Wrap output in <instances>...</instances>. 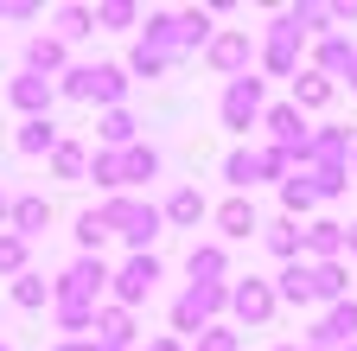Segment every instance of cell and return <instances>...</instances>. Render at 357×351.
Here are the masks:
<instances>
[{
    "label": "cell",
    "instance_id": "obj_1",
    "mask_svg": "<svg viewBox=\"0 0 357 351\" xmlns=\"http://www.w3.org/2000/svg\"><path fill=\"white\" fill-rule=\"evenodd\" d=\"M102 224H109V230H121V237L134 243V255H147V243L160 237V211H153V204H128V198H121V204H109V211H102Z\"/></svg>",
    "mask_w": 357,
    "mask_h": 351
},
{
    "label": "cell",
    "instance_id": "obj_2",
    "mask_svg": "<svg viewBox=\"0 0 357 351\" xmlns=\"http://www.w3.org/2000/svg\"><path fill=\"white\" fill-rule=\"evenodd\" d=\"M223 300H230V287H198V281H192V294L172 306V326H178V332H204Z\"/></svg>",
    "mask_w": 357,
    "mask_h": 351
},
{
    "label": "cell",
    "instance_id": "obj_3",
    "mask_svg": "<svg viewBox=\"0 0 357 351\" xmlns=\"http://www.w3.org/2000/svg\"><path fill=\"white\" fill-rule=\"evenodd\" d=\"M64 90H70V96H102V103H115V96L128 90V77H121L115 64H83V70L64 77Z\"/></svg>",
    "mask_w": 357,
    "mask_h": 351
},
{
    "label": "cell",
    "instance_id": "obj_4",
    "mask_svg": "<svg viewBox=\"0 0 357 351\" xmlns=\"http://www.w3.org/2000/svg\"><path fill=\"white\" fill-rule=\"evenodd\" d=\"M332 345H357V300H338L332 313L312 332V351H332Z\"/></svg>",
    "mask_w": 357,
    "mask_h": 351
},
{
    "label": "cell",
    "instance_id": "obj_5",
    "mask_svg": "<svg viewBox=\"0 0 357 351\" xmlns=\"http://www.w3.org/2000/svg\"><path fill=\"white\" fill-rule=\"evenodd\" d=\"M255 109H261V77H236V83H230V96H223V121L243 135V128L255 121Z\"/></svg>",
    "mask_w": 357,
    "mask_h": 351
},
{
    "label": "cell",
    "instance_id": "obj_6",
    "mask_svg": "<svg viewBox=\"0 0 357 351\" xmlns=\"http://www.w3.org/2000/svg\"><path fill=\"white\" fill-rule=\"evenodd\" d=\"M153 281H160V262H153V255H134L128 269L115 275V294L134 306V300H147V294H153Z\"/></svg>",
    "mask_w": 357,
    "mask_h": 351
},
{
    "label": "cell",
    "instance_id": "obj_7",
    "mask_svg": "<svg viewBox=\"0 0 357 351\" xmlns=\"http://www.w3.org/2000/svg\"><path fill=\"white\" fill-rule=\"evenodd\" d=\"M230 306H236L249 326H261L268 313H275V287H268V281H236L230 287Z\"/></svg>",
    "mask_w": 357,
    "mask_h": 351
},
{
    "label": "cell",
    "instance_id": "obj_8",
    "mask_svg": "<svg viewBox=\"0 0 357 351\" xmlns=\"http://www.w3.org/2000/svg\"><path fill=\"white\" fill-rule=\"evenodd\" d=\"M7 211H13V237H20V243L52 224V204H45V198H20V204H7Z\"/></svg>",
    "mask_w": 357,
    "mask_h": 351
},
{
    "label": "cell",
    "instance_id": "obj_9",
    "mask_svg": "<svg viewBox=\"0 0 357 351\" xmlns=\"http://www.w3.org/2000/svg\"><path fill=\"white\" fill-rule=\"evenodd\" d=\"M300 249H312L319 262H332V255L344 249V224H326V217H319L312 230H300Z\"/></svg>",
    "mask_w": 357,
    "mask_h": 351
},
{
    "label": "cell",
    "instance_id": "obj_10",
    "mask_svg": "<svg viewBox=\"0 0 357 351\" xmlns=\"http://www.w3.org/2000/svg\"><path fill=\"white\" fill-rule=\"evenodd\" d=\"M326 103H332V77H319V70L294 77V109H326Z\"/></svg>",
    "mask_w": 357,
    "mask_h": 351
},
{
    "label": "cell",
    "instance_id": "obj_11",
    "mask_svg": "<svg viewBox=\"0 0 357 351\" xmlns=\"http://www.w3.org/2000/svg\"><path fill=\"white\" fill-rule=\"evenodd\" d=\"M13 103H20V109H32V121H38V109H52V83L26 70V77L13 83Z\"/></svg>",
    "mask_w": 357,
    "mask_h": 351
},
{
    "label": "cell",
    "instance_id": "obj_12",
    "mask_svg": "<svg viewBox=\"0 0 357 351\" xmlns=\"http://www.w3.org/2000/svg\"><path fill=\"white\" fill-rule=\"evenodd\" d=\"M275 300H312V269H306V262H287V269H281Z\"/></svg>",
    "mask_w": 357,
    "mask_h": 351
},
{
    "label": "cell",
    "instance_id": "obj_13",
    "mask_svg": "<svg viewBox=\"0 0 357 351\" xmlns=\"http://www.w3.org/2000/svg\"><path fill=\"white\" fill-rule=\"evenodd\" d=\"M160 172V154L153 147H128V160H121V186H141V179H153Z\"/></svg>",
    "mask_w": 357,
    "mask_h": 351
},
{
    "label": "cell",
    "instance_id": "obj_14",
    "mask_svg": "<svg viewBox=\"0 0 357 351\" xmlns=\"http://www.w3.org/2000/svg\"><path fill=\"white\" fill-rule=\"evenodd\" d=\"M217 224H223V237H230V243H243V237L255 230V211H249L243 198H230V204L217 211Z\"/></svg>",
    "mask_w": 357,
    "mask_h": 351
},
{
    "label": "cell",
    "instance_id": "obj_15",
    "mask_svg": "<svg viewBox=\"0 0 357 351\" xmlns=\"http://www.w3.org/2000/svg\"><path fill=\"white\" fill-rule=\"evenodd\" d=\"M312 300H344V269L338 262H319V269H312Z\"/></svg>",
    "mask_w": 357,
    "mask_h": 351
},
{
    "label": "cell",
    "instance_id": "obj_16",
    "mask_svg": "<svg viewBox=\"0 0 357 351\" xmlns=\"http://www.w3.org/2000/svg\"><path fill=\"white\" fill-rule=\"evenodd\" d=\"M185 269H192V281H198V287H217V275H223V249H192Z\"/></svg>",
    "mask_w": 357,
    "mask_h": 351
},
{
    "label": "cell",
    "instance_id": "obj_17",
    "mask_svg": "<svg viewBox=\"0 0 357 351\" xmlns=\"http://www.w3.org/2000/svg\"><path fill=\"white\" fill-rule=\"evenodd\" d=\"M243 58H249V38H243V32H230V38H217V45H211V64H217V70H236Z\"/></svg>",
    "mask_w": 357,
    "mask_h": 351
},
{
    "label": "cell",
    "instance_id": "obj_18",
    "mask_svg": "<svg viewBox=\"0 0 357 351\" xmlns=\"http://www.w3.org/2000/svg\"><path fill=\"white\" fill-rule=\"evenodd\" d=\"M45 147H58V128L38 115V121H26V128H20V154H45Z\"/></svg>",
    "mask_w": 357,
    "mask_h": 351
},
{
    "label": "cell",
    "instance_id": "obj_19",
    "mask_svg": "<svg viewBox=\"0 0 357 351\" xmlns=\"http://www.w3.org/2000/svg\"><path fill=\"white\" fill-rule=\"evenodd\" d=\"M319 70H357V45H344V38H326V45H319Z\"/></svg>",
    "mask_w": 357,
    "mask_h": 351
},
{
    "label": "cell",
    "instance_id": "obj_20",
    "mask_svg": "<svg viewBox=\"0 0 357 351\" xmlns=\"http://www.w3.org/2000/svg\"><path fill=\"white\" fill-rule=\"evenodd\" d=\"M26 64H32V77H38V70H58V64H64V45H58V38H32Z\"/></svg>",
    "mask_w": 357,
    "mask_h": 351
},
{
    "label": "cell",
    "instance_id": "obj_21",
    "mask_svg": "<svg viewBox=\"0 0 357 351\" xmlns=\"http://www.w3.org/2000/svg\"><path fill=\"white\" fill-rule=\"evenodd\" d=\"M268 249H275V255H287V262H300V230H294V217H281V224L268 230Z\"/></svg>",
    "mask_w": 357,
    "mask_h": 351
},
{
    "label": "cell",
    "instance_id": "obj_22",
    "mask_svg": "<svg viewBox=\"0 0 357 351\" xmlns=\"http://www.w3.org/2000/svg\"><path fill=\"white\" fill-rule=\"evenodd\" d=\"M223 179H230L236 192L255 186V179H261V172H255V154H230V160H223Z\"/></svg>",
    "mask_w": 357,
    "mask_h": 351
},
{
    "label": "cell",
    "instance_id": "obj_23",
    "mask_svg": "<svg viewBox=\"0 0 357 351\" xmlns=\"http://www.w3.org/2000/svg\"><path fill=\"white\" fill-rule=\"evenodd\" d=\"M166 217H172V224H198V217H204V198H198V192H172Z\"/></svg>",
    "mask_w": 357,
    "mask_h": 351
},
{
    "label": "cell",
    "instance_id": "obj_24",
    "mask_svg": "<svg viewBox=\"0 0 357 351\" xmlns=\"http://www.w3.org/2000/svg\"><path fill=\"white\" fill-rule=\"evenodd\" d=\"M52 166H58V179H83V147H52Z\"/></svg>",
    "mask_w": 357,
    "mask_h": 351
},
{
    "label": "cell",
    "instance_id": "obj_25",
    "mask_svg": "<svg viewBox=\"0 0 357 351\" xmlns=\"http://www.w3.org/2000/svg\"><path fill=\"white\" fill-rule=\"evenodd\" d=\"M45 294H52V287H45V275H20V281H13V300H20V306H45Z\"/></svg>",
    "mask_w": 357,
    "mask_h": 351
},
{
    "label": "cell",
    "instance_id": "obj_26",
    "mask_svg": "<svg viewBox=\"0 0 357 351\" xmlns=\"http://www.w3.org/2000/svg\"><path fill=\"white\" fill-rule=\"evenodd\" d=\"M102 237H109V224H102V211H83V217H77V243H89V249H96Z\"/></svg>",
    "mask_w": 357,
    "mask_h": 351
},
{
    "label": "cell",
    "instance_id": "obj_27",
    "mask_svg": "<svg viewBox=\"0 0 357 351\" xmlns=\"http://www.w3.org/2000/svg\"><path fill=\"white\" fill-rule=\"evenodd\" d=\"M102 141H109V147H121V141H134V115H121V109H115V115L102 121Z\"/></svg>",
    "mask_w": 357,
    "mask_h": 351
},
{
    "label": "cell",
    "instance_id": "obj_28",
    "mask_svg": "<svg viewBox=\"0 0 357 351\" xmlns=\"http://www.w3.org/2000/svg\"><path fill=\"white\" fill-rule=\"evenodd\" d=\"M281 204H287L294 217H300V211H312V192H306V179H287V186H281Z\"/></svg>",
    "mask_w": 357,
    "mask_h": 351
},
{
    "label": "cell",
    "instance_id": "obj_29",
    "mask_svg": "<svg viewBox=\"0 0 357 351\" xmlns=\"http://www.w3.org/2000/svg\"><path fill=\"white\" fill-rule=\"evenodd\" d=\"M83 32H96V13H89V7H70L64 13V38H83Z\"/></svg>",
    "mask_w": 357,
    "mask_h": 351
},
{
    "label": "cell",
    "instance_id": "obj_30",
    "mask_svg": "<svg viewBox=\"0 0 357 351\" xmlns=\"http://www.w3.org/2000/svg\"><path fill=\"white\" fill-rule=\"evenodd\" d=\"M20 262H26V243L20 237H0V269H20Z\"/></svg>",
    "mask_w": 357,
    "mask_h": 351
},
{
    "label": "cell",
    "instance_id": "obj_31",
    "mask_svg": "<svg viewBox=\"0 0 357 351\" xmlns=\"http://www.w3.org/2000/svg\"><path fill=\"white\" fill-rule=\"evenodd\" d=\"M96 186H121V160H115V154L96 160Z\"/></svg>",
    "mask_w": 357,
    "mask_h": 351
},
{
    "label": "cell",
    "instance_id": "obj_32",
    "mask_svg": "<svg viewBox=\"0 0 357 351\" xmlns=\"http://www.w3.org/2000/svg\"><path fill=\"white\" fill-rule=\"evenodd\" d=\"M96 20H102V26H128V20H134V7H102Z\"/></svg>",
    "mask_w": 357,
    "mask_h": 351
},
{
    "label": "cell",
    "instance_id": "obj_33",
    "mask_svg": "<svg viewBox=\"0 0 357 351\" xmlns=\"http://www.w3.org/2000/svg\"><path fill=\"white\" fill-rule=\"evenodd\" d=\"M344 249H351V255H357V224H351V230H344Z\"/></svg>",
    "mask_w": 357,
    "mask_h": 351
},
{
    "label": "cell",
    "instance_id": "obj_34",
    "mask_svg": "<svg viewBox=\"0 0 357 351\" xmlns=\"http://www.w3.org/2000/svg\"><path fill=\"white\" fill-rule=\"evenodd\" d=\"M147 351H178V345H172V338H160V345H147Z\"/></svg>",
    "mask_w": 357,
    "mask_h": 351
},
{
    "label": "cell",
    "instance_id": "obj_35",
    "mask_svg": "<svg viewBox=\"0 0 357 351\" xmlns=\"http://www.w3.org/2000/svg\"><path fill=\"white\" fill-rule=\"evenodd\" d=\"M0 217H7V192H0Z\"/></svg>",
    "mask_w": 357,
    "mask_h": 351
},
{
    "label": "cell",
    "instance_id": "obj_36",
    "mask_svg": "<svg viewBox=\"0 0 357 351\" xmlns=\"http://www.w3.org/2000/svg\"><path fill=\"white\" fill-rule=\"evenodd\" d=\"M351 172H357V147H351Z\"/></svg>",
    "mask_w": 357,
    "mask_h": 351
},
{
    "label": "cell",
    "instance_id": "obj_37",
    "mask_svg": "<svg viewBox=\"0 0 357 351\" xmlns=\"http://www.w3.org/2000/svg\"><path fill=\"white\" fill-rule=\"evenodd\" d=\"M281 351H294V345H281Z\"/></svg>",
    "mask_w": 357,
    "mask_h": 351
},
{
    "label": "cell",
    "instance_id": "obj_38",
    "mask_svg": "<svg viewBox=\"0 0 357 351\" xmlns=\"http://www.w3.org/2000/svg\"><path fill=\"white\" fill-rule=\"evenodd\" d=\"M351 83H357V70H351Z\"/></svg>",
    "mask_w": 357,
    "mask_h": 351
},
{
    "label": "cell",
    "instance_id": "obj_39",
    "mask_svg": "<svg viewBox=\"0 0 357 351\" xmlns=\"http://www.w3.org/2000/svg\"><path fill=\"white\" fill-rule=\"evenodd\" d=\"M0 351H7V345H0Z\"/></svg>",
    "mask_w": 357,
    "mask_h": 351
}]
</instances>
